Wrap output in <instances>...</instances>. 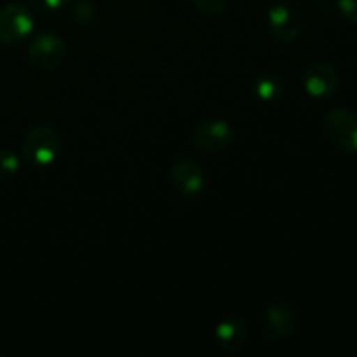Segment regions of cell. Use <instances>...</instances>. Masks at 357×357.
<instances>
[{
  "label": "cell",
  "mask_w": 357,
  "mask_h": 357,
  "mask_svg": "<svg viewBox=\"0 0 357 357\" xmlns=\"http://www.w3.org/2000/svg\"><path fill=\"white\" fill-rule=\"evenodd\" d=\"M61 135L51 126L30 129L23 139V155L26 162L37 167H47L56 162L61 152Z\"/></svg>",
  "instance_id": "6da1fadb"
},
{
  "label": "cell",
  "mask_w": 357,
  "mask_h": 357,
  "mask_svg": "<svg viewBox=\"0 0 357 357\" xmlns=\"http://www.w3.org/2000/svg\"><path fill=\"white\" fill-rule=\"evenodd\" d=\"M35 28V17L24 3L10 2L0 9V42L17 45L26 40Z\"/></svg>",
  "instance_id": "7a4b0ae2"
},
{
  "label": "cell",
  "mask_w": 357,
  "mask_h": 357,
  "mask_svg": "<svg viewBox=\"0 0 357 357\" xmlns=\"http://www.w3.org/2000/svg\"><path fill=\"white\" fill-rule=\"evenodd\" d=\"M192 145L208 153L223 152L234 142V129L223 119H204L192 128Z\"/></svg>",
  "instance_id": "3957f363"
},
{
  "label": "cell",
  "mask_w": 357,
  "mask_h": 357,
  "mask_svg": "<svg viewBox=\"0 0 357 357\" xmlns=\"http://www.w3.org/2000/svg\"><path fill=\"white\" fill-rule=\"evenodd\" d=\"M326 136L345 152L357 153V114L347 108H331L323 119Z\"/></svg>",
  "instance_id": "277c9868"
},
{
  "label": "cell",
  "mask_w": 357,
  "mask_h": 357,
  "mask_svg": "<svg viewBox=\"0 0 357 357\" xmlns=\"http://www.w3.org/2000/svg\"><path fill=\"white\" fill-rule=\"evenodd\" d=\"M28 59L35 68L56 70L66 59L65 40L52 31L35 35L28 45Z\"/></svg>",
  "instance_id": "5b68a950"
},
{
  "label": "cell",
  "mask_w": 357,
  "mask_h": 357,
  "mask_svg": "<svg viewBox=\"0 0 357 357\" xmlns=\"http://www.w3.org/2000/svg\"><path fill=\"white\" fill-rule=\"evenodd\" d=\"M302 82L307 94L317 100H328L335 96L340 86L337 70L326 61H314L307 65V68L303 70Z\"/></svg>",
  "instance_id": "8992f818"
},
{
  "label": "cell",
  "mask_w": 357,
  "mask_h": 357,
  "mask_svg": "<svg viewBox=\"0 0 357 357\" xmlns=\"http://www.w3.org/2000/svg\"><path fill=\"white\" fill-rule=\"evenodd\" d=\"M267 28L275 40L281 44H289V42L296 40V37L300 35L303 21L295 7L288 6V3H278L268 10Z\"/></svg>",
  "instance_id": "52a82bcc"
},
{
  "label": "cell",
  "mask_w": 357,
  "mask_h": 357,
  "mask_svg": "<svg viewBox=\"0 0 357 357\" xmlns=\"http://www.w3.org/2000/svg\"><path fill=\"white\" fill-rule=\"evenodd\" d=\"M298 328V314L289 303L274 302L264 316V338L272 342L293 335Z\"/></svg>",
  "instance_id": "ba28073f"
},
{
  "label": "cell",
  "mask_w": 357,
  "mask_h": 357,
  "mask_svg": "<svg viewBox=\"0 0 357 357\" xmlns=\"http://www.w3.org/2000/svg\"><path fill=\"white\" fill-rule=\"evenodd\" d=\"M169 180L173 187L183 195H199L206 187L204 169L190 157H181L174 160L169 171Z\"/></svg>",
  "instance_id": "9c48e42d"
},
{
  "label": "cell",
  "mask_w": 357,
  "mask_h": 357,
  "mask_svg": "<svg viewBox=\"0 0 357 357\" xmlns=\"http://www.w3.org/2000/svg\"><path fill=\"white\" fill-rule=\"evenodd\" d=\"M215 342L218 349L225 354H236L243 351L248 342V330L243 321L230 317L223 319L218 326L215 328Z\"/></svg>",
  "instance_id": "30bf717a"
},
{
  "label": "cell",
  "mask_w": 357,
  "mask_h": 357,
  "mask_svg": "<svg viewBox=\"0 0 357 357\" xmlns=\"http://www.w3.org/2000/svg\"><path fill=\"white\" fill-rule=\"evenodd\" d=\"M284 79H282L279 73H261L255 79L253 84V93L255 96L260 101H265V103H271V101H278L279 98L284 93Z\"/></svg>",
  "instance_id": "8fae6325"
},
{
  "label": "cell",
  "mask_w": 357,
  "mask_h": 357,
  "mask_svg": "<svg viewBox=\"0 0 357 357\" xmlns=\"http://www.w3.org/2000/svg\"><path fill=\"white\" fill-rule=\"evenodd\" d=\"M195 9L206 16H216L222 14L230 6V0H192Z\"/></svg>",
  "instance_id": "7c38bea8"
},
{
  "label": "cell",
  "mask_w": 357,
  "mask_h": 357,
  "mask_svg": "<svg viewBox=\"0 0 357 357\" xmlns=\"http://www.w3.org/2000/svg\"><path fill=\"white\" fill-rule=\"evenodd\" d=\"M72 16L77 23L91 24L94 23V20H96V7H94L91 2H86V0H84V2H79L73 6Z\"/></svg>",
  "instance_id": "4fadbf2b"
},
{
  "label": "cell",
  "mask_w": 357,
  "mask_h": 357,
  "mask_svg": "<svg viewBox=\"0 0 357 357\" xmlns=\"http://www.w3.org/2000/svg\"><path fill=\"white\" fill-rule=\"evenodd\" d=\"M20 169V159L10 150H0V174L2 176H13Z\"/></svg>",
  "instance_id": "5bb4252c"
},
{
  "label": "cell",
  "mask_w": 357,
  "mask_h": 357,
  "mask_svg": "<svg viewBox=\"0 0 357 357\" xmlns=\"http://www.w3.org/2000/svg\"><path fill=\"white\" fill-rule=\"evenodd\" d=\"M342 16L351 24H357V0H338Z\"/></svg>",
  "instance_id": "9a60e30c"
},
{
  "label": "cell",
  "mask_w": 357,
  "mask_h": 357,
  "mask_svg": "<svg viewBox=\"0 0 357 357\" xmlns=\"http://www.w3.org/2000/svg\"><path fill=\"white\" fill-rule=\"evenodd\" d=\"M31 2L42 10H61L68 7L72 0H31Z\"/></svg>",
  "instance_id": "2e32d148"
}]
</instances>
